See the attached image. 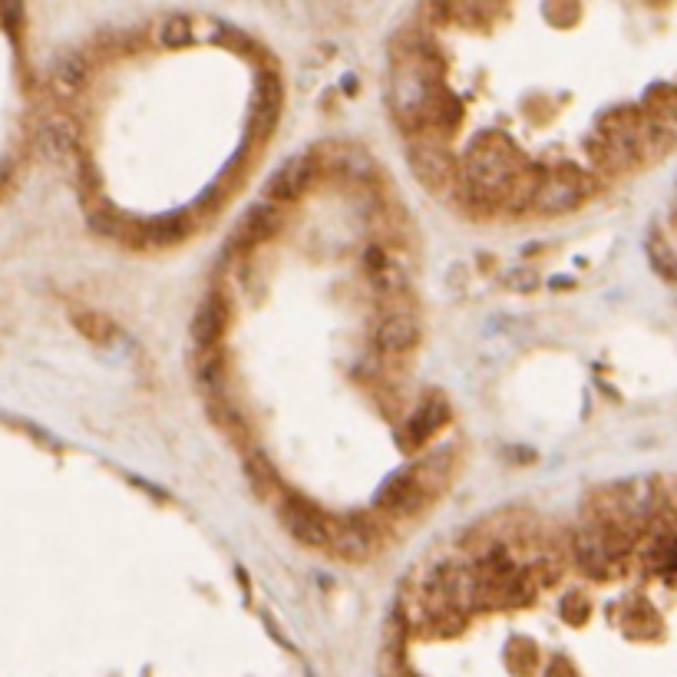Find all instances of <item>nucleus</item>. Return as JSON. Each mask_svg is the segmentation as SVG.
I'll list each match as a JSON object with an SVG mask.
<instances>
[{
	"label": "nucleus",
	"instance_id": "6e6552de",
	"mask_svg": "<svg viewBox=\"0 0 677 677\" xmlns=\"http://www.w3.org/2000/svg\"><path fill=\"white\" fill-rule=\"evenodd\" d=\"M381 546V526L374 522V516L361 512V516H344L341 522H331V539H327V549L351 562V566H361L367 559H374Z\"/></svg>",
	"mask_w": 677,
	"mask_h": 677
},
{
	"label": "nucleus",
	"instance_id": "2eb2a0df",
	"mask_svg": "<svg viewBox=\"0 0 677 677\" xmlns=\"http://www.w3.org/2000/svg\"><path fill=\"white\" fill-rule=\"evenodd\" d=\"M189 232H193V222H189L186 212L159 215V218H153V222H139V225H136V245H133V248H173V245H179Z\"/></svg>",
	"mask_w": 677,
	"mask_h": 677
},
{
	"label": "nucleus",
	"instance_id": "0eeeda50",
	"mask_svg": "<svg viewBox=\"0 0 677 677\" xmlns=\"http://www.w3.org/2000/svg\"><path fill=\"white\" fill-rule=\"evenodd\" d=\"M406 159L413 176L430 189V193H447L457 179V159L443 139L433 136H416L406 146Z\"/></svg>",
	"mask_w": 677,
	"mask_h": 677
},
{
	"label": "nucleus",
	"instance_id": "f257e3e1",
	"mask_svg": "<svg viewBox=\"0 0 677 677\" xmlns=\"http://www.w3.org/2000/svg\"><path fill=\"white\" fill-rule=\"evenodd\" d=\"M447 87L440 84L436 57L423 40H410L403 53H396L390 67L387 80V106L393 112V122L410 136H423L433 102L440 99Z\"/></svg>",
	"mask_w": 677,
	"mask_h": 677
},
{
	"label": "nucleus",
	"instance_id": "a878e982",
	"mask_svg": "<svg viewBox=\"0 0 677 677\" xmlns=\"http://www.w3.org/2000/svg\"><path fill=\"white\" fill-rule=\"evenodd\" d=\"M189 40H193V33H189V20H186V17H173V20L163 23V43L183 47V43H189Z\"/></svg>",
	"mask_w": 677,
	"mask_h": 677
},
{
	"label": "nucleus",
	"instance_id": "4be33fe9",
	"mask_svg": "<svg viewBox=\"0 0 677 677\" xmlns=\"http://www.w3.org/2000/svg\"><path fill=\"white\" fill-rule=\"evenodd\" d=\"M648 258H651V268H655L665 282H675V245H671V238H668L661 228H651V235H648Z\"/></svg>",
	"mask_w": 677,
	"mask_h": 677
},
{
	"label": "nucleus",
	"instance_id": "9b49d317",
	"mask_svg": "<svg viewBox=\"0 0 677 677\" xmlns=\"http://www.w3.org/2000/svg\"><path fill=\"white\" fill-rule=\"evenodd\" d=\"M314 176H317V159L311 153L291 156L288 163L265 183V202H272V205L294 202L297 195L307 193V186L314 183Z\"/></svg>",
	"mask_w": 677,
	"mask_h": 677
},
{
	"label": "nucleus",
	"instance_id": "f8f14e48",
	"mask_svg": "<svg viewBox=\"0 0 677 677\" xmlns=\"http://www.w3.org/2000/svg\"><path fill=\"white\" fill-rule=\"evenodd\" d=\"M228 317H232V307H228L225 294L212 291V294L202 297V304L195 307L193 317V341L198 354L218 351V341H222V334L228 327Z\"/></svg>",
	"mask_w": 677,
	"mask_h": 677
},
{
	"label": "nucleus",
	"instance_id": "dca6fc26",
	"mask_svg": "<svg viewBox=\"0 0 677 677\" xmlns=\"http://www.w3.org/2000/svg\"><path fill=\"white\" fill-rule=\"evenodd\" d=\"M37 149L50 163H67L77 153V126L67 116H50L37 129Z\"/></svg>",
	"mask_w": 677,
	"mask_h": 677
},
{
	"label": "nucleus",
	"instance_id": "423d86ee",
	"mask_svg": "<svg viewBox=\"0 0 677 677\" xmlns=\"http://www.w3.org/2000/svg\"><path fill=\"white\" fill-rule=\"evenodd\" d=\"M591 189H595V183L572 163H562L556 169H542V176L532 189V198H529V212L546 215V218L569 215L591 195Z\"/></svg>",
	"mask_w": 677,
	"mask_h": 677
},
{
	"label": "nucleus",
	"instance_id": "f3484780",
	"mask_svg": "<svg viewBox=\"0 0 677 677\" xmlns=\"http://www.w3.org/2000/svg\"><path fill=\"white\" fill-rule=\"evenodd\" d=\"M648 569L658 572L661 579L675 581V529L671 519H651V549H648Z\"/></svg>",
	"mask_w": 677,
	"mask_h": 677
},
{
	"label": "nucleus",
	"instance_id": "a211bd4d",
	"mask_svg": "<svg viewBox=\"0 0 677 677\" xmlns=\"http://www.w3.org/2000/svg\"><path fill=\"white\" fill-rule=\"evenodd\" d=\"M367 282L374 285V291L377 294H396V291H403V285H406V275L390 262L384 252H371L367 255Z\"/></svg>",
	"mask_w": 677,
	"mask_h": 677
},
{
	"label": "nucleus",
	"instance_id": "5701e85b",
	"mask_svg": "<svg viewBox=\"0 0 677 677\" xmlns=\"http://www.w3.org/2000/svg\"><path fill=\"white\" fill-rule=\"evenodd\" d=\"M331 169L341 173V176H347V179H367V176L374 173L371 159H367L357 146H341V149L334 153V159H331Z\"/></svg>",
	"mask_w": 677,
	"mask_h": 677
},
{
	"label": "nucleus",
	"instance_id": "7ed1b4c3",
	"mask_svg": "<svg viewBox=\"0 0 677 677\" xmlns=\"http://www.w3.org/2000/svg\"><path fill=\"white\" fill-rule=\"evenodd\" d=\"M635 546V529L621 519L598 512L576 532V562L595 581L618 579L628 569V556Z\"/></svg>",
	"mask_w": 677,
	"mask_h": 677
},
{
	"label": "nucleus",
	"instance_id": "9d476101",
	"mask_svg": "<svg viewBox=\"0 0 677 677\" xmlns=\"http://www.w3.org/2000/svg\"><path fill=\"white\" fill-rule=\"evenodd\" d=\"M282 116V77L275 70H262L255 94H252V119H248V139L265 143Z\"/></svg>",
	"mask_w": 677,
	"mask_h": 677
},
{
	"label": "nucleus",
	"instance_id": "b1692460",
	"mask_svg": "<svg viewBox=\"0 0 677 677\" xmlns=\"http://www.w3.org/2000/svg\"><path fill=\"white\" fill-rule=\"evenodd\" d=\"M641 112L651 116V119H675V90L668 84L651 87L648 97H645V109Z\"/></svg>",
	"mask_w": 677,
	"mask_h": 677
},
{
	"label": "nucleus",
	"instance_id": "4468645a",
	"mask_svg": "<svg viewBox=\"0 0 677 677\" xmlns=\"http://www.w3.org/2000/svg\"><path fill=\"white\" fill-rule=\"evenodd\" d=\"M416 341H420V324H416L413 314H403V311L387 314V317L374 327V347H377V354H384V357L413 351Z\"/></svg>",
	"mask_w": 677,
	"mask_h": 677
},
{
	"label": "nucleus",
	"instance_id": "39448f33",
	"mask_svg": "<svg viewBox=\"0 0 677 677\" xmlns=\"http://www.w3.org/2000/svg\"><path fill=\"white\" fill-rule=\"evenodd\" d=\"M473 566L477 608H519L532 598L529 572L509 556L506 546H492Z\"/></svg>",
	"mask_w": 677,
	"mask_h": 677
},
{
	"label": "nucleus",
	"instance_id": "bb28decb",
	"mask_svg": "<svg viewBox=\"0 0 677 677\" xmlns=\"http://www.w3.org/2000/svg\"><path fill=\"white\" fill-rule=\"evenodd\" d=\"M549 677H579V675H576L566 661H556V665L549 668Z\"/></svg>",
	"mask_w": 677,
	"mask_h": 677
},
{
	"label": "nucleus",
	"instance_id": "ddd939ff",
	"mask_svg": "<svg viewBox=\"0 0 677 677\" xmlns=\"http://www.w3.org/2000/svg\"><path fill=\"white\" fill-rule=\"evenodd\" d=\"M285 215H282V205H272V202H255L235 225L232 232V248H252V245H262L268 242L272 235H278Z\"/></svg>",
	"mask_w": 677,
	"mask_h": 677
},
{
	"label": "nucleus",
	"instance_id": "f03ea898",
	"mask_svg": "<svg viewBox=\"0 0 677 677\" xmlns=\"http://www.w3.org/2000/svg\"><path fill=\"white\" fill-rule=\"evenodd\" d=\"M526 169L522 153L509 143V136L502 133H477L473 143L467 146V153L457 163V179H463L467 186L480 189L489 198L502 202L506 189L516 183V176Z\"/></svg>",
	"mask_w": 677,
	"mask_h": 677
},
{
	"label": "nucleus",
	"instance_id": "aec40b11",
	"mask_svg": "<svg viewBox=\"0 0 677 677\" xmlns=\"http://www.w3.org/2000/svg\"><path fill=\"white\" fill-rule=\"evenodd\" d=\"M450 193H453L457 208H460L463 215H470V218H489L492 212H499V202H496V198H489V195L480 193V189L467 186L463 179H453Z\"/></svg>",
	"mask_w": 677,
	"mask_h": 677
},
{
	"label": "nucleus",
	"instance_id": "6ab92c4d",
	"mask_svg": "<svg viewBox=\"0 0 677 677\" xmlns=\"http://www.w3.org/2000/svg\"><path fill=\"white\" fill-rule=\"evenodd\" d=\"M443 423H447V403H443V396H430L426 403H420V410H416L413 420H410V440H413V443H423V440H430Z\"/></svg>",
	"mask_w": 677,
	"mask_h": 677
},
{
	"label": "nucleus",
	"instance_id": "1a4fd4ad",
	"mask_svg": "<svg viewBox=\"0 0 677 677\" xmlns=\"http://www.w3.org/2000/svg\"><path fill=\"white\" fill-rule=\"evenodd\" d=\"M278 519L297 546L324 549L331 539V519L311 499H304L297 492H285V499L278 502Z\"/></svg>",
	"mask_w": 677,
	"mask_h": 677
},
{
	"label": "nucleus",
	"instance_id": "393cba45",
	"mask_svg": "<svg viewBox=\"0 0 677 677\" xmlns=\"http://www.w3.org/2000/svg\"><path fill=\"white\" fill-rule=\"evenodd\" d=\"M245 470H248L252 485H258V492H265V489H272V485L278 483V480H275V470L268 467V460H265L262 453H255V457L245 463Z\"/></svg>",
	"mask_w": 677,
	"mask_h": 677
},
{
	"label": "nucleus",
	"instance_id": "412c9836",
	"mask_svg": "<svg viewBox=\"0 0 677 677\" xmlns=\"http://www.w3.org/2000/svg\"><path fill=\"white\" fill-rule=\"evenodd\" d=\"M84 80H87V63H84V57L67 53V57L57 60V67H53V87H57L60 97H73V94H80Z\"/></svg>",
	"mask_w": 677,
	"mask_h": 677
},
{
	"label": "nucleus",
	"instance_id": "20e7f679",
	"mask_svg": "<svg viewBox=\"0 0 677 677\" xmlns=\"http://www.w3.org/2000/svg\"><path fill=\"white\" fill-rule=\"evenodd\" d=\"M638 133H641V112L635 106L605 109L595 119V139L588 143V153L598 163V169L621 176V173H631L635 166H641Z\"/></svg>",
	"mask_w": 677,
	"mask_h": 677
}]
</instances>
